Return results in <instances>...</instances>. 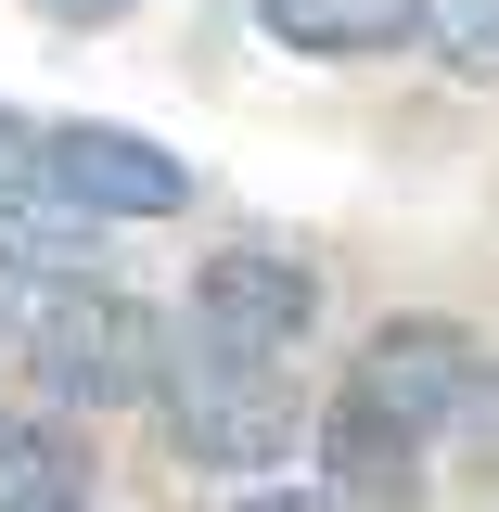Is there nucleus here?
I'll return each instance as SVG.
<instances>
[{"label":"nucleus","mask_w":499,"mask_h":512,"mask_svg":"<svg viewBox=\"0 0 499 512\" xmlns=\"http://www.w3.org/2000/svg\"><path fill=\"white\" fill-rule=\"evenodd\" d=\"M167 436L205 461V474H269L295 423H308V397H295V359H244V346H205V333H167Z\"/></svg>","instance_id":"1"},{"label":"nucleus","mask_w":499,"mask_h":512,"mask_svg":"<svg viewBox=\"0 0 499 512\" xmlns=\"http://www.w3.org/2000/svg\"><path fill=\"white\" fill-rule=\"evenodd\" d=\"M26 384L52 410H128V397L167 384V320L141 308V295L77 282V295H52V308L26 320Z\"/></svg>","instance_id":"2"},{"label":"nucleus","mask_w":499,"mask_h":512,"mask_svg":"<svg viewBox=\"0 0 499 512\" xmlns=\"http://www.w3.org/2000/svg\"><path fill=\"white\" fill-rule=\"evenodd\" d=\"M39 180L77 205V218H180L192 205V167L141 128H103V116H64L39 128Z\"/></svg>","instance_id":"3"},{"label":"nucleus","mask_w":499,"mask_h":512,"mask_svg":"<svg viewBox=\"0 0 499 512\" xmlns=\"http://www.w3.org/2000/svg\"><path fill=\"white\" fill-rule=\"evenodd\" d=\"M474 372H487V346L461 333V320H384L372 346H359V410L372 423H397V436H436V423H461L474 410Z\"/></svg>","instance_id":"4"},{"label":"nucleus","mask_w":499,"mask_h":512,"mask_svg":"<svg viewBox=\"0 0 499 512\" xmlns=\"http://www.w3.org/2000/svg\"><path fill=\"white\" fill-rule=\"evenodd\" d=\"M308 308H320L308 256H269V244H218L205 269H192V333H205V346L282 359V346L308 333Z\"/></svg>","instance_id":"5"},{"label":"nucleus","mask_w":499,"mask_h":512,"mask_svg":"<svg viewBox=\"0 0 499 512\" xmlns=\"http://www.w3.org/2000/svg\"><path fill=\"white\" fill-rule=\"evenodd\" d=\"M90 256H103V218H77L52 180L0 192V269H13V282H39V295H77V282H90Z\"/></svg>","instance_id":"6"},{"label":"nucleus","mask_w":499,"mask_h":512,"mask_svg":"<svg viewBox=\"0 0 499 512\" xmlns=\"http://www.w3.org/2000/svg\"><path fill=\"white\" fill-rule=\"evenodd\" d=\"M256 26L308 64H372V52H410V0H256Z\"/></svg>","instance_id":"7"},{"label":"nucleus","mask_w":499,"mask_h":512,"mask_svg":"<svg viewBox=\"0 0 499 512\" xmlns=\"http://www.w3.org/2000/svg\"><path fill=\"white\" fill-rule=\"evenodd\" d=\"M320 448H333V500H410V448L397 423H372L359 397H333V423H320Z\"/></svg>","instance_id":"8"},{"label":"nucleus","mask_w":499,"mask_h":512,"mask_svg":"<svg viewBox=\"0 0 499 512\" xmlns=\"http://www.w3.org/2000/svg\"><path fill=\"white\" fill-rule=\"evenodd\" d=\"M52 500H90L77 487V436L64 423H0V512H52Z\"/></svg>","instance_id":"9"},{"label":"nucleus","mask_w":499,"mask_h":512,"mask_svg":"<svg viewBox=\"0 0 499 512\" xmlns=\"http://www.w3.org/2000/svg\"><path fill=\"white\" fill-rule=\"evenodd\" d=\"M410 52H436L448 77H499V0H410Z\"/></svg>","instance_id":"10"},{"label":"nucleus","mask_w":499,"mask_h":512,"mask_svg":"<svg viewBox=\"0 0 499 512\" xmlns=\"http://www.w3.org/2000/svg\"><path fill=\"white\" fill-rule=\"evenodd\" d=\"M26 180H39V128L0 116V192H26Z\"/></svg>","instance_id":"11"},{"label":"nucleus","mask_w":499,"mask_h":512,"mask_svg":"<svg viewBox=\"0 0 499 512\" xmlns=\"http://www.w3.org/2000/svg\"><path fill=\"white\" fill-rule=\"evenodd\" d=\"M461 423H474V461H499V359L474 372V410H461Z\"/></svg>","instance_id":"12"},{"label":"nucleus","mask_w":499,"mask_h":512,"mask_svg":"<svg viewBox=\"0 0 499 512\" xmlns=\"http://www.w3.org/2000/svg\"><path fill=\"white\" fill-rule=\"evenodd\" d=\"M231 512H346V500H333V487H244Z\"/></svg>","instance_id":"13"},{"label":"nucleus","mask_w":499,"mask_h":512,"mask_svg":"<svg viewBox=\"0 0 499 512\" xmlns=\"http://www.w3.org/2000/svg\"><path fill=\"white\" fill-rule=\"evenodd\" d=\"M39 13H64V26H103V13H128V0H39Z\"/></svg>","instance_id":"14"},{"label":"nucleus","mask_w":499,"mask_h":512,"mask_svg":"<svg viewBox=\"0 0 499 512\" xmlns=\"http://www.w3.org/2000/svg\"><path fill=\"white\" fill-rule=\"evenodd\" d=\"M52 512H103V500H52Z\"/></svg>","instance_id":"15"}]
</instances>
